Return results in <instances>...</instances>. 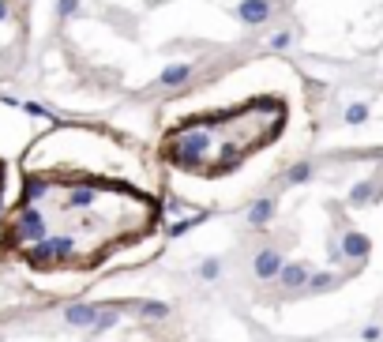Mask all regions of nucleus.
<instances>
[{"instance_id":"nucleus-1","label":"nucleus","mask_w":383,"mask_h":342,"mask_svg":"<svg viewBox=\"0 0 383 342\" xmlns=\"http://www.w3.org/2000/svg\"><path fill=\"white\" fill-rule=\"evenodd\" d=\"M170 203L150 139L106 121H57L15 162L0 267L42 293H79L154 260Z\"/></svg>"},{"instance_id":"nucleus-2","label":"nucleus","mask_w":383,"mask_h":342,"mask_svg":"<svg viewBox=\"0 0 383 342\" xmlns=\"http://www.w3.org/2000/svg\"><path fill=\"white\" fill-rule=\"evenodd\" d=\"M316 128V87L305 68L282 53H255L170 94L150 143L173 203L226 214L297 170Z\"/></svg>"},{"instance_id":"nucleus-3","label":"nucleus","mask_w":383,"mask_h":342,"mask_svg":"<svg viewBox=\"0 0 383 342\" xmlns=\"http://www.w3.org/2000/svg\"><path fill=\"white\" fill-rule=\"evenodd\" d=\"M12 188H15V170L8 166V158L0 155V222H4V211L12 203Z\"/></svg>"}]
</instances>
